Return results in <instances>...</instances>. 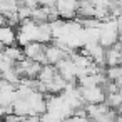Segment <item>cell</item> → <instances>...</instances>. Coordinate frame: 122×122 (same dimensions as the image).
Here are the masks:
<instances>
[{
  "mask_svg": "<svg viewBox=\"0 0 122 122\" xmlns=\"http://www.w3.org/2000/svg\"><path fill=\"white\" fill-rule=\"evenodd\" d=\"M80 94H82V99L85 104H100V102H105V99H107V94L102 85H95V87L80 85Z\"/></svg>",
  "mask_w": 122,
  "mask_h": 122,
  "instance_id": "obj_1",
  "label": "cell"
},
{
  "mask_svg": "<svg viewBox=\"0 0 122 122\" xmlns=\"http://www.w3.org/2000/svg\"><path fill=\"white\" fill-rule=\"evenodd\" d=\"M57 69H59V74H60L67 82H77V72H79V67L75 65V62L72 60V57L62 59V60L57 64Z\"/></svg>",
  "mask_w": 122,
  "mask_h": 122,
  "instance_id": "obj_2",
  "label": "cell"
},
{
  "mask_svg": "<svg viewBox=\"0 0 122 122\" xmlns=\"http://www.w3.org/2000/svg\"><path fill=\"white\" fill-rule=\"evenodd\" d=\"M45 55H47V62H49V64L57 65V64H59L62 59H65L69 54H67L64 49H60L59 45H55L54 42H50V44L45 45Z\"/></svg>",
  "mask_w": 122,
  "mask_h": 122,
  "instance_id": "obj_3",
  "label": "cell"
},
{
  "mask_svg": "<svg viewBox=\"0 0 122 122\" xmlns=\"http://www.w3.org/2000/svg\"><path fill=\"white\" fill-rule=\"evenodd\" d=\"M0 42L4 47L7 45H15L17 44V29L10 25H2L0 29Z\"/></svg>",
  "mask_w": 122,
  "mask_h": 122,
  "instance_id": "obj_4",
  "label": "cell"
},
{
  "mask_svg": "<svg viewBox=\"0 0 122 122\" xmlns=\"http://www.w3.org/2000/svg\"><path fill=\"white\" fill-rule=\"evenodd\" d=\"M45 45H47V44H42V42H37V40L29 42V44L24 47L25 57H27V59H32V60H37L39 55L45 52Z\"/></svg>",
  "mask_w": 122,
  "mask_h": 122,
  "instance_id": "obj_5",
  "label": "cell"
},
{
  "mask_svg": "<svg viewBox=\"0 0 122 122\" xmlns=\"http://www.w3.org/2000/svg\"><path fill=\"white\" fill-rule=\"evenodd\" d=\"M59 74V69H57V65H54V64H45L44 67H42V70H40V74H39V80H42V82H45V84H49V82H52L54 79H55V75Z\"/></svg>",
  "mask_w": 122,
  "mask_h": 122,
  "instance_id": "obj_6",
  "label": "cell"
},
{
  "mask_svg": "<svg viewBox=\"0 0 122 122\" xmlns=\"http://www.w3.org/2000/svg\"><path fill=\"white\" fill-rule=\"evenodd\" d=\"M105 102L112 107V109H119L122 105V90L119 92H114V94H107V99Z\"/></svg>",
  "mask_w": 122,
  "mask_h": 122,
  "instance_id": "obj_7",
  "label": "cell"
},
{
  "mask_svg": "<svg viewBox=\"0 0 122 122\" xmlns=\"http://www.w3.org/2000/svg\"><path fill=\"white\" fill-rule=\"evenodd\" d=\"M62 122H70V120H69V119H65V120H62Z\"/></svg>",
  "mask_w": 122,
  "mask_h": 122,
  "instance_id": "obj_8",
  "label": "cell"
},
{
  "mask_svg": "<svg viewBox=\"0 0 122 122\" xmlns=\"http://www.w3.org/2000/svg\"><path fill=\"white\" fill-rule=\"evenodd\" d=\"M2 122H5V120H2Z\"/></svg>",
  "mask_w": 122,
  "mask_h": 122,
  "instance_id": "obj_9",
  "label": "cell"
}]
</instances>
